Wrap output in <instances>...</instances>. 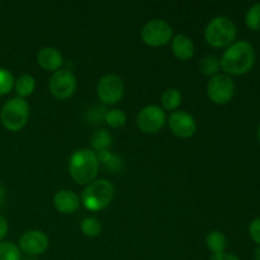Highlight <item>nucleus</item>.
Returning <instances> with one entry per match:
<instances>
[{
	"label": "nucleus",
	"mask_w": 260,
	"mask_h": 260,
	"mask_svg": "<svg viewBox=\"0 0 260 260\" xmlns=\"http://www.w3.org/2000/svg\"><path fill=\"white\" fill-rule=\"evenodd\" d=\"M80 197L70 189L57 190L53 196V206L63 215H73L80 207Z\"/></svg>",
	"instance_id": "nucleus-13"
},
{
	"label": "nucleus",
	"mask_w": 260,
	"mask_h": 260,
	"mask_svg": "<svg viewBox=\"0 0 260 260\" xmlns=\"http://www.w3.org/2000/svg\"><path fill=\"white\" fill-rule=\"evenodd\" d=\"M9 231V225H8L7 218L0 215V241H4L5 236L8 235Z\"/></svg>",
	"instance_id": "nucleus-28"
},
{
	"label": "nucleus",
	"mask_w": 260,
	"mask_h": 260,
	"mask_svg": "<svg viewBox=\"0 0 260 260\" xmlns=\"http://www.w3.org/2000/svg\"><path fill=\"white\" fill-rule=\"evenodd\" d=\"M4 201H5V188L0 184V207L3 206Z\"/></svg>",
	"instance_id": "nucleus-30"
},
{
	"label": "nucleus",
	"mask_w": 260,
	"mask_h": 260,
	"mask_svg": "<svg viewBox=\"0 0 260 260\" xmlns=\"http://www.w3.org/2000/svg\"><path fill=\"white\" fill-rule=\"evenodd\" d=\"M96 156H98L99 164H103L107 169L113 173L119 172L123 167V161L121 157L117 154H113L111 150H103V151L96 152Z\"/></svg>",
	"instance_id": "nucleus-19"
},
{
	"label": "nucleus",
	"mask_w": 260,
	"mask_h": 260,
	"mask_svg": "<svg viewBox=\"0 0 260 260\" xmlns=\"http://www.w3.org/2000/svg\"><path fill=\"white\" fill-rule=\"evenodd\" d=\"M207 95L212 103L223 106L231 102L235 95V83L231 76L220 74L210 78L207 83Z\"/></svg>",
	"instance_id": "nucleus-7"
},
{
	"label": "nucleus",
	"mask_w": 260,
	"mask_h": 260,
	"mask_svg": "<svg viewBox=\"0 0 260 260\" xmlns=\"http://www.w3.org/2000/svg\"><path fill=\"white\" fill-rule=\"evenodd\" d=\"M14 76L8 69L0 68V96L7 95L14 88Z\"/></svg>",
	"instance_id": "nucleus-26"
},
{
	"label": "nucleus",
	"mask_w": 260,
	"mask_h": 260,
	"mask_svg": "<svg viewBox=\"0 0 260 260\" xmlns=\"http://www.w3.org/2000/svg\"><path fill=\"white\" fill-rule=\"evenodd\" d=\"M249 234H250V238L253 239L254 243H256L260 246V217L251 221L250 226H249Z\"/></svg>",
	"instance_id": "nucleus-27"
},
{
	"label": "nucleus",
	"mask_w": 260,
	"mask_h": 260,
	"mask_svg": "<svg viewBox=\"0 0 260 260\" xmlns=\"http://www.w3.org/2000/svg\"><path fill=\"white\" fill-rule=\"evenodd\" d=\"M206 246L212 253V255L225 253L226 248H228V239H226V235L222 231H211L206 236Z\"/></svg>",
	"instance_id": "nucleus-16"
},
{
	"label": "nucleus",
	"mask_w": 260,
	"mask_h": 260,
	"mask_svg": "<svg viewBox=\"0 0 260 260\" xmlns=\"http://www.w3.org/2000/svg\"><path fill=\"white\" fill-rule=\"evenodd\" d=\"M80 230L86 238H96L102 233V223L95 217H85L80 222Z\"/></svg>",
	"instance_id": "nucleus-24"
},
{
	"label": "nucleus",
	"mask_w": 260,
	"mask_h": 260,
	"mask_svg": "<svg viewBox=\"0 0 260 260\" xmlns=\"http://www.w3.org/2000/svg\"><path fill=\"white\" fill-rule=\"evenodd\" d=\"M183 101L182 93L177 88H169L161 94V108L164 111L175 112L180 107Z\"/></svg>",
	"instance_id": "nucleus-18"
},
{
	"label": "nucleus",
	"mask_w": 260,
	"mask_h": 260,
	"mask_svg": "<svg viewBox=\"0 0 260 260\" xmlns=\"http://www.w3.org/2000/svg\"><path fill=\"white\" fill-rule=\"evenodd\" d=\"M238 28L234 20L226 15L212 18L205 28V38L215 48H228L236 40Z\"/></svg>",
	"instance_id": "nucleus-4"
},
{
	"label": "nucleus",
	"mask_w": 260,
	"mask_h": 260,
	"mask_svg": "<svg viewBox=\"0 0 260 260\" xmlns=\"http://www.w3.org/2000/svg\"><path fill=\"white\" fill-rule=\"evenodd\" d=\"M210 260H240V258L236 256L235 254H231V253H228V251H225V253L212 255L210 258Z\"/></svg>",
	"instance_id": "nucleus-29"
},
{
	"label": "nucleus",
	"mask_w": 260,
	"mask_h": 260,
	"mask_svg": "<svg viewBox=\"0 0 260 260\" xmlns=\"http://www.w3.org/2000/svg\"><path fill=\"white\" fill-rule=\"evenodd\" d=\"M19 249L28 256L42 255L50 246V239L43 231L29 230L25 231L19 239Z\"/></svg>",
	"instance_id": "nucleus-12"
},
{
	"label": "nucleus",
	"mask_w": 260,
	"mask_h": 260,
	"mask_svg": "<svg viewBox=\"0 0 260 260\" xmlns=\"http://www.w3.org/2000/svg\"><path fill=\"white\" fill-rule=\"evenodd\" d=\"M0 260H22V251L12 241H0Z\"/></svg>",
	"instance_id": "nucleus-23"
},
{
	"label": "nucleus",
	"mask_w": 260,
	"mask_h": 260,
	"mask_svg": "<svg viewBox=\"0 0 260 260\" xmlns=\"http://www.w3.org/2000/svg\"><path fill=\"white\" fill-rule=\"evenodd\" d=\"M167 123V114L160 106L150 104L137 113L136 124L140 131L147 135L157 134Z\"/></svg>",
	"instance_id": "nucleus-10"
},
{
	"label": "nucleus",
	"mask_w": 260,
	"mask_h": 260,
	"mask_svg": "<svg viewBox=\"0 0 260 260\" xmlns=\"http://www.w3.org/2000/svg\"><path fill=\"white\" fill-rule=\"evenodd\" d=\"M37 63L46 71H55L62 69L63 56L58 48L52 46H46L41 48L37 53Z\"/></svg>",
	"instance_id": "nucleus-14"
},
{
	"label": "nucleus",
	"mask_w": 260,
	"mask_h": 260,
	"mask_svg": "<svg viewBox=\"0 0 260 260\" xmlns=\"http://www.w3.org/2000/svg\"><path fill=\"white\" fill-rule=\"evenodd\" d=\"M29 119V104L25 99L14 96L5 102L0 111V122L10 132H18L24 128Z\"/></svg>",
	"instance_id": "nucleus-5"
},
{
	"label": "nucleus",
	"mask_w": 260,
	"mask_h": 260,
	"mask_svg": "<svg viewBox=\"0 0 260 260\" xmlns=\"http://www.w3.org/2000/svg\"><path fill=\"white\" fill-rule=\"evenodd\" d=\"M96 95L103 104L114 106L123 98L124 81L116 74H107L102 76L96 85Z\"/></svg>",
	"instance_id": "nucleus-9"
},
{
	"label": "nucleus",
	"mask_w": 260,
	"mask_h": 260,
	"mask_svg": "<svg viewBox=\"0 0 260 260\" xmlns=\"http://www.w3.org/2000/svg\"><path fill=\"white\" fill-rule=\"evenodd\" d=\"M112 141H113V137H112V135L109 134L107 129H103V128L96 129L90 139L91 147H93L91 150L95 152L103 151V150H109V147H111L112 145Z\"/></svg>",
	"instance_id": "nucleus-20"
},
{
	"label": "nucleus",
	"mask_w": 260,
	"mask_h": 260,
	"mask_svg": "<svg viewBox=\"0 0 260 260\" xmlns=\"http://www.w3.org/2000/svg\"><path fill=\"white\" fill-rule=\"evenodd\" d=\"M167 123L172 134L179 139H189L197 131V122L194 117L180 109L170 113L167 118Z\"/></svg>",
	"instance_id": "nucleus-11"
},
{
	"label": "nucleus",
	"mask_w": 260,
	"mask_h": 260,
	"mask_svg": "<svg viewBox=\"0 0 260 260\" xmlns=\"http://www.w3.org/2000/svg\"><path fill=\"white\" fill-rule=\"evenodd\" d=\"M96 152L91 149H78L69 157V174L79 185H88L96 179L99 172Z\"/></svg>",
	"instance_id": "nucleus-2"
},
{
	"label": "nucleus",
	"mask_w": 260,
	"mask_h": 260,
	"mask_svg": "<svg viewBox=\"0 0 260 260\" xmlns=\"http://www.w3.org/2000/svg\"><path fill=\"white\" fill-rule=\"evenodd\" d=\"M258 139H259V142H260V124H259V128H258Z\"/></svg>",
	"instance_id": "nucleus-32"
},
{
	"label": "nucleus",
	"mask_w": 260,
	"mask_h": 260,
	"mask_svg": "<svg viewBox=\"0 0 260 260\" xmlns=\"http://www.w3.org/2000/svg\"><path fill=\"white\" fill-rule=\"evenodd\" d=\"M14 89L19 98L24 99L30 96L36 90V79L29 74H23L14 81Z\"/></svg>",
	"instance_id": "nucleus-17"
},
{
	"label": "nucleus",
	"mask_w": 260,
	"mask_h": 260,
	"mask_svg": "<svg viewBox=\"0 0 260 260\" xmlns=\"http://www.w3.org/2000/svg\"><path fill=\"white\" fill-rule=\"evenodd\" d=\"M104 122L112 128H121L126 124L127 114L121 108H112L106 111L104 114Z\"/></svg>",
	"instance_id": "nucleus-21"
},
{
	"label": "nucleus",
	"mask_w": 260,
	"mask_h": 260,
	"mask_svg": "<svg viewBox=\"0 0 260 260\" xmlns=\"http://www.w3.org/2000/svg\"><path fill=\"white\" fill-rule=\"evenodd\" d=\"M255 50L248 41H235L223 51L220 58L221 69L229 76L248 74L255 63Z\"/></svg>",
	"instance_id": "nucleus-1"
},
{
	"label": "nucleus",
	"mask_w": 260,
	"mask_h": 260,
	"mask_svg": "<svg viewBox=\"0 0 260 260\" xmlns=\"http://www.w3.org/2000/svg\"><path fill=\"white\" fill-rule=\"evenodd\" d=\"M172 52L178 60L188 61L194 56L196 47L193 40L187 35H177L172 40Z\"/></svg>",
	"instance_id": "nucleus-15"
},
{
	"label": "nucleus",
	"mask_w": 260,
	"mask_h": 260,
	"mask_svg": "<svg viewBox=\"0 0 260 260\" xmlns=\"http://www.w3.org/2000/svg\"><path fill=\"white\" fill-rule=\"evenodd\" d=\"M78 86L76 76L70 69H60L51 75L48 89L52 96L58 101H66L74 95Z\"/></svg>",
	"instance_id": "nucleus-8"
},
{
	"label": "nucleus",
	"mask_w": 260,
	"mask_h": 260,
	"mask_svg": "<svg viewBox=\"0 0 260 260\" xmlns=\"http://www.w3.org/2000/svg\"><path fill=\"white\" fill-rule=\"evenodd\" d=\"M114 197V187L108 179H95L85 185L81 192L80 202L91 212L103 211L112 203Z\"/></svg>",
	"instance_id": "nucleus-3"
},
{
	"label": "nucleus",
	"mask_w": 260,
	"mask_h": 260,
	"mask_svg": "<svg viewBox=\"0 0 260 260\" xmlns=\"http://www.w3.org/2000/svg\"><path fill=\"white\" fill-rule=\"evenodd\" d=\"M140 35L145 45L150 47H162L172 42L174 37V29L169 22L156 18L145 23Z\"/></svg>",
	"instance_id": "nucleus-6"
},
{
	"label": "nucleus",
	"mask_w": 260,
	"mask_h": 260,
	"mask_svg": "<svg viewBox=\"0 0 260 260\" xmlns=\"http://www.w3.org/2000/svg\"><path fill=\"white\" fill-rule=\"evenodd\" d=\"M254 258H255V260H260V246L254 251Z\"/></svg>",
	"instance_id": "nucleus-31"
},
{
	"label": "nucleus",
	"mask_w": 260,
	"mask_h": 260,
	"mask_svg": "<svg viewBox=\"0 0 260 260\" xmlns=\"http://www.w3.org/2000/svg\"><path fill=\"white\" fill-rule=\"evenodd\" d=\"M198 68H200L201 73L205 74V75H207V76H210V78H212V76L217 75L218 71L221 70L220 58L216 57V56H213V55L205 56V57L200 61V65H198Z\"/></svg>",
	"instance_id": "nucleus-22"
},
{
	"label": "nucleus",
	"mask_w": 260,
	"mask_h": 260,
	"mask_svg": "<svg viewBox=\"0 0 260 260\" xmlns=\"http://www.w3.org/2000/svg\"><path fill=\"white\" fill-rule=\"evenodd\" d=\"M245 24L248 25L249 29L260 30V3H256L253 7L249 8L245 14Z\"/></svg>",
	"instance_id": "nucleus-25"
}]
</instances>
